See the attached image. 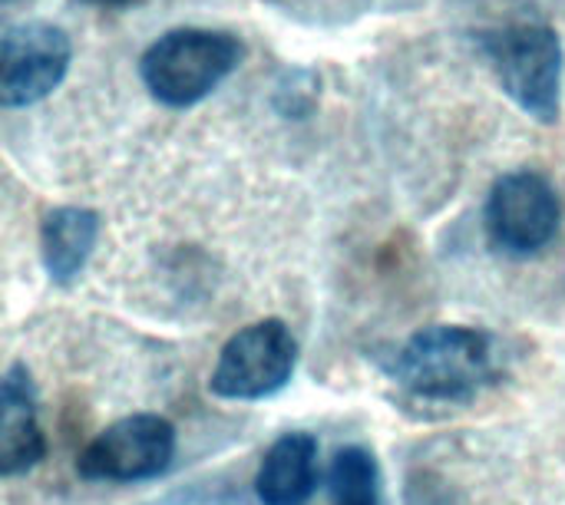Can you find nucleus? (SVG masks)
Returning a JSON list of instances; mask_svg holds the SVG:
<instances>
[{"label": "nucleus", "mask_w": 565, "mask_h": 505, "mask_svg": "<svg viewBox=\"0 0 565 505\" xmlns=\"http://www.w3.org/2000/svg\"><path fill=\"white\" fill-rule=\"evenodd\" d=\"M99 241V215L83 205L50 208L40 222V258L53 284H73Z\"/></svg>", "instance_id": "obj_9"}, {"label": "nucleus", "mask_w": 565, "mask_h": 505, "mask_svg": "<svg viewBox=\"0 0 565 505\" xmlns=\"http://www.w3.org/2000/svg\"><path fill=\"white\" fill-rule=\"evenodd\" d=\"M298 367V341L291 327L278 318L255 321L242 327L222 347L209 390L222 400H265L288 387Z\"/></svg>", "instance_id": "obj_4"}, {"label": "nucleus", "mask_w": 565, "mask_h": 505, "mask_svg": "<svg viewBox=\"0 0 565 505\" xmlns=\"http://www.w3.org/2000/svg\"><path fill=\"white\" fill-rule=\"evenodd\" d=\"M318 99V83L308 69H295L285 76V83H278V93H275V103L281 109V116L288 119H305L311 112Z\"/></svg>", "instance_id": "obj_12"}, {"label": "nucleus", "mask_w": 565, "mask_h": 505, "mask_svg": "<svg viewBox=\"0 0 565 505\" xmlns=\"http://www.w3.org/2000/svg\"><path fill=\"white\" fill-rule=\"evenodd\" d=\"M444 483H434V486H414L411 490V499H407V505H454L450 503V496L440 490Z\"/></svg>", "instance_id": "obj_13"}, {"label": "nucleus", "mask_w": 565, "mask_h": 505, "mask_svg": "<svg viewBox=\"0 0 565 505\" xmlns=\"http://www.w3.org/2000/svg\"><path fill=\"white\" fill-rule=\"evenodd\" d=\"M73 3H79V7H89V10H109V13H122V10H136V7H142L146 0H73Z\"/></svg>", "instance_id": "obj_14"}, {"label": "nucleus", "mask_w": 565, "mask_h": 505, "mask_svg": "<svg viewBox=\"0 0 565 505\" xmlns=\"http://www.w3.org/2000/svg\"><path fill=\"white\" fill-rule=\"evenodd\" d=\"M46 456V440L36 423V390L23 364H13L0 384V473L17 476Z\"/></svg>", "instance_id": "obj_8"}, {"label": "nucleus", "mask_w": 565, "mask_h": 505, "mask_svg": "<svg viewBox=\"0 0 565 505\" xmlns=\"http://www.w3.org/2000/svg\"><path fill=\"white\" fill-rule=\"evenodd\" d=\"M242 53V40L228 30L175 26L146 46L139 76L156 103L189 109L212 96L238 69Z\"/></svg>", "instance_id": "obj_2"}, {"label": "nucleus", "mask_w": 565, "mask_h": 505, "mask_svg": "<svg viewBox=\"0 0 565 505\" xmlns=\"http://www.w3.org/2000/svg\"><path fill=\"white\" fill-rule=\"evenodd\" d=\"M391 377L411 397L427 404H470L507 374L503 344L463 324H434L417 331L391 357Z\"/></svg>", "instance_id": "obj_1"}, {"label": "nucleus", "mask_w": 565, "mask_h": 505, "mask_svg": "<svg viewBox=\"0 0 565 505\" xmlns=\"http://www.w3.org/2000/svg\"><path fill=\"white\" fill-rule=\"evenodd\" d=\"M480 50L503 93L536 122L563 112V40L543 23H510L480 33Z\"/></svg>", "instance_id": "obj_3"}, {"label": "nucleus", "mask_w": 565, "mask_h": 505, "mask_svg": "<svg viewBox=\"0 0 565 505\" xmlns=\"http://www.w3.org/2000/svg\"><path fill=\"white\" fill-rule=\"evenodd\" d=\"M3 3H10V0H3Z\"/></svg>", "instance_id": "obj_15"}, {"label": "nucleus", "mask_w": 565, "mask_h": 505, "mask_svg": "<svg viewBox=\"0 0 565 505\" xmlns=\"http://www.w3.org/2000/svg\"><path fill=\"white\" fill-rule=\"evenodd\" d=\"M73 43L66 30L46 20H26L3 30L0 40V106L23 109L46 99L70 73Z\"/></svg>", "instance_id": "obj_7"}, {"label": "nucleus", "mask_w": 565, "mask_h": 505, "mask_svg": "<svg viewBox=\"0 0 565 505\" xmlns=\"http://www.w3.org/2000/svg\"><path fill=\"white\" fill-rule=\"evenodd\" d=\"M331 505H381L377 460L361 447H344L331 460L328 473Z\"/></svg>", "instance_id": "obj_11"}, {"label": "nucleus", "mask_w": 565, "mask_h": 505, "mask_svg": "<svg viewBox=\"0 0 565 505\" xmlns=\"http://www.w3.org/2000/svg\"><path fill=\"white\" fill-rule=\"evenodd\" d=\"M175 430L156 413H136L106 427L76 460V473L89 483H142L172 466Z\"/></svg>", "instance_id": "obj_6"}, {"label": "nucleus", "mask_w": 565, "mask_h": 505, "mask_svg": "<svg viewBox=\"0 0 565 505\" xmlns=\"http://www.w3.org/2000/svg\"><path fill=\"white\" fill-rule=\"evenodd\" d=\"M483 225L497 251L510 258H533L546 251L559 235L563 202L550 179L530 169H516L493 182Z\"/></svg>", "instance_id": "obj_5"}, {"label": "nucleus", "mask_w": 565, "mask_h": 505, "mask_svg": "<svg viewBox=\"0 0 565 505\" xmlns=\"http://www.w3.org/2000/svg\"><path fill=\"white\" fill-rule=\"evenodd\" d=\"M318 486V440L311 433H285L265 453L255 496L262 505H305Z\"/></svg>", "instance_id": "obj_10"}]
</instances>
